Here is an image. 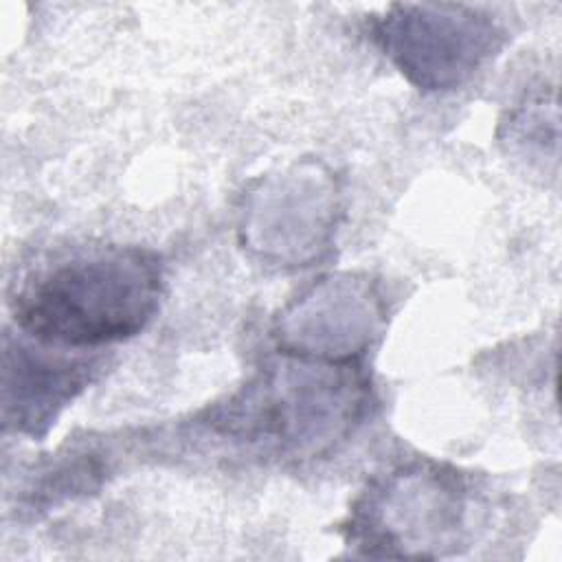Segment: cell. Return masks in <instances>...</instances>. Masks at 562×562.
Segmentation results:
<instances>
[{
  "mask_svg": "<svg viewBox=\"0 0 562 562\" xmlns=\"http://www.w3.org/2000/svg\"><path fill=\"white\" fill-rule=\"evenodd\" d=\"M160 257L143 246H90L29 270L11 290L15 325L57 349H97L140 334L160 307Z\"/></svg>",
  "mask_w": 562,
  "mask_h": 562,
  "instance_id": "6da1fadb",
  "label": "cell"
},
{
  "mask_svg": "<svg viewBox=\"0 0 562 562\" xmlns=\"http://www.w3.org/2000/svg\"><path fill=\"white\" fill-rule=\"evenodd\" d=\"M281 356L226 404H217L206 424L263 457L288 461L323 457L345 441L364 417L367 375L358 360Z\"/></svg>",
  "mask_w": 562,
  "mask_h": 562,
  "instance_id": "7a4b0ae2",
  "label": "cell"
},
{
  "mask_svg": "<svg viewBox=\"0 0 562 562\" xmlns=\"http://www.w3.org/2000/svg\"><path fill=\"white\" fill-rule=\"evenodd\" d=\"M472 505L463 474L411 461L367 483L345 531L371 558H443L468 547Z\"/></svg>",
  "mask_w": 562,
  "mask_h": 562,
  "instance_id": "3957f363",
  "label": "cell"
},
{
  "mask_svg": "<svg viewBox=\"0 0 562 562\" xmlns=\"http://www.w3.org/2000/svg\"><path fill=\"white\" fill-rule=\"evenodd\" d=\"M373 40L419 90L461 88L505 42L501 24L468 4H391Z\"/></svg>",
  "mask_w": 562,
  "mask_h": 562,
  "instance_id": "277c9868",
  "label": "cell"
},
{
  "mask_svg": "<svg viewBox=\"0 0 562 562\" xmlns=\"http://www.w3.org/2000/svg\"><path fill=\"white\" fill-rule=\"evenodd\" d=\"M384 303L367 277L338 274L321 279L274 325L281 353L351 362L378 334Z\"/></svg>",
  "mask_w": 562,
  "mask_h": 562,
  "instance_id": "5b68a950",
  "label": "cell"
},
{
  "mask_svg": "<svg viewBox=\"0 0 562 562\" xmlns=\"http://www.w3.org/2000/svg\"><path fill=\"white\" fill-rule=\"evenodd\" d=\"M15 340L4 334L2 360V422L7 430L42 437L57 415L90 384L97 360L70 358L42 342Z\"/></svg>",
  "mask_w": 562,
  "mask_h": 562,
  "instance_id": "8992f818",
  "label": "cell"
}]
</instances>
